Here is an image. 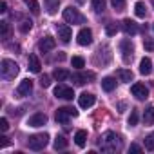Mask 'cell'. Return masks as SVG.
<instances>
[{"label":"cell","instance_id":"obj_14","mask_svg":"<svg viewBox=\"0 0 154 154\" xmlns=\"http://www.w3.org/2000/svg\"><path fill=\"white\" fill-rule=\"evenodd\" d=\"M71 76H72V82L76 85H84V84H87V80H93L94 78L93 72H74Z\"/></svg>","mask_w":154,"mask_h":154},{"label":"cell","instance_id":"obj_2","mask_svg":"<svg viewBox=\"0 0 154 154\" xmlns=\"http://www.w3.org/2000/svg\"><path fill=\"white\" fill-rule=\"evenodd\" d=\"M18 63L17 62H13V60H9V58H4L2 60V63H0V72H2V76L6 80H13L15 76L18 74Z\"/></svg>","mask_w":154,"mask_h":154},{"label":"cell","instance_id":"obj_30","mask_svg":"<svg viewBox=\"0 0 154 154\" xmlns=\"http://www.w3.org/2000/svg\"><path fill=\"white\" fill-rule=\"evenodd\" d=\"M18 27H20V31H22V33H29V31H31V27H33V22H31V20H27V18H24V20L20 22V26H18Z\"/></svg>","mask_w":154,"mask_h":154},{"label":"cell","instance_id":"obj_9","mask_svg":"<svg viewBox=\"0 0 154 154\" xmlns=\"http://www.w3.org/2000/svg\"><path fill=\"white\" fill-rule=\"evenodd\" d=\"M76 40H78L80 45H91V44H93V31L87 29V27L80 29V33H78V36H76Z\"/></svg>","mask_w":154,"mask_h":154},{"label":"cell","instance_id":"obj_41","mask_svg":"<svg viewBox=\"0 0 154 154\" xmlns=\"http://www.w3.org/2000/svg\"><path fill=\"white\" fill-rule=\"evenodd\" d=\"M0 11H2V13H6V11H8V4H6V2L0 4Z\"/></svg>","mask_w":154,"mask_h":154},{"label":"cell","instance_id":"obj_7","mask_svg":"<svg viewBox=\"0 0 154 154\" xmlns=\"http://www.w3.org/2000/svg\"><path fill=\"white\" fill-rule=\"evenodd\" d=\"M56 33H58V38L63 44H67L71 40V36H72V31H71V27L67 24H56Z\"/></svg>","mask_w":154,"mask_h":154},{"label":"cell","instance_id":"obj_18","mask_svg":"<svg viewBox=\"0 0 154 154\" xmlns=\"http://www.w3.org/2000/svg\"><path fill=\"white\" fill-rule=\"evenodd\" d=\"M114 87H116V80L112 78V76H105V78L102 80V89H103L105 93L114 91Z\"/></svg>","mask_w":154,"mask_h":154},{"label":"cell","instance_id":"obj_22","mask_svg":"<svg viewBox=\"0 0 154 154\" xmlns=\"http://www.w3.org/2000/svg\"><path fill=\"white\" fill-rule=\"evenodd\" d=\"M24 4L29 8V11H31L33 15H38V13H40V4L36 2V0H24Z\"/></svg>","mask_w":154,"mask_h":154},{"label":"cell","instance_id":"obj_23","mask_svg":"<svg viewBox=\"0 0 154 154\" xmlns=\"http://www.w3.org/2000/svg\"><path fill=\"white\" fill-rule=\"evenodd\" d=\"M143 122H145V125H152L154 123V107H149L143 112Z\"/></svg>","mask_w":154,"mask_h":154},{"label":"cell","instance_id":"obj_26","mask_svg":"<svg viewBox=\"0 0 154 154\" xmlns=\"http://www.w3.org/2000/svg\"><path fill=\"white\" fill-rule=\"evenodd\" d=\"M67 145H69V141L63 136H56V140H54V149L56 150H63V149H67Z\"/></svg>","mask_w":154,"mask_h":154},{"label":"cell","instance_id":"obj_15","mask_svg":"<svg viewBox=\"0 0 154 154\" xmlns=\"http://www.w3.org/2000/svg\"><path fill=\"white\" fill-rule=\"evenodd\" d=\"M33 91V82L27 78V80H22L20 85L17 87V94L18 96H29V93Z\"/></svg>","mask_w":154,"mask_h":154},{"label":"cell","instance_id":"obj_31","mask_svg":"<svg viewBox=\"0 0 154 154\" xmlns=\"http://www.w3.org/2000/svg\"><path fill=\"white\" fill-rule=\"evenodd\" d=\"M105 33H107L109 36H114V35L118 33V26H116L114 22H109V24L105 26Z\"/></svg>","mask_w":154,"mask_h":154},{"label":"cell","instance_id":"obj_10","mask_svg":"<svg viewBox=\"0 0 154 154\" xmlns=\"http://www.w3.org/2000/svg\"><path fill=\"white\" fill-rule=\"evenodd\" d=\"M47 123V116L44 114V112H35L33 116H29V120H27V125L29 127H42V125H45Z\"/></svg>","mask_w":154,"mask_h":154},{"label":"cell","instance_id":"obj_19","mask_svg":"<svg viewBox=\"0 0 154 154\" xmlns=\"http://www.w3.org/2000/svg\"><path fill=\"white\" fill-rule=\"evenodd\" d=\"M53 76H54V80H58V82H65L69 76H71V72L65 71V69H62V67H56L53 71Z\"/></svg>","mask_w":154,"mask_h":154},{"label":"cell","instance_id":"obj_38","mask_svg":"<svg viewBox=\"0 0 154 154\" xmlns=\"http://www.w3.org/2000/svg\"><path fill=\"white\" fill-rule=\"evenodd\" d=\"M8 129H9V123H8V120H6V118H2V120H0V131L6 132Z\"/></svg>","mask_w":154,"mask_h":154},{"label":"cell","instance_id":"obj_1","mask_svg":"<svg viewBox=\"0 0 154 154\" xmlns=\"http://www.w3.org/2000/svg\"><path fill=\"white\" fill-rule=\"evenodd\" d=\"M120 147H122L120 138L114 132H111V131L105 132L103 138H100V149H102V152H116V150H120Z\"/></svg>","mask_w":154,"mask_h":154},{"label":"cell","instance_id":"obj_3","mask_svg":"<svg viewBox=\"0 0 154 154\" xmlns=\"http://www.w3.org/2000/svg\"><path fill=\"white\" fill-rule=\"evenodd\" d=\"M47 143H49V136L47 134H33L27 140V147L31 150H42V149L47 147Z\"/></svg>","mask_w":154,"mask_h":154},{"label":"cell","instance_id":"obj_16","mask_svg":"<svg viewBox=\"0 0 154 154\" xmlns=\"http://www.w3.org/2000/svg\"><path fill=\"white\" fill-rule=\"evenodd\" d=\"M122 27H123L125 35H136V33H138V26H136V22L131 20V18H125V20L122 22Z\"/></svg>","mask_w":154,"mask_h":154},{"label":"cell","instance_id":"obj_27","mask_svg":"<svg viewBox=\"0 0 154 154\" xmlns=\"http://www.w3.org/2000/svg\"><path fill=\"white\" fill-rule=\"evenodd\" d=\"M71 63H72V67H74V69H78V71H82V69L85 67V60H84L82 56H72Z\"/></svg>","mask_w":154,"mask_h":154},{"label":"cell","instance_id":"obj_39","mask_svg":"<svg viewBox=\"0 0 154 154\" xmlns=\"http://www.w3.org/2000/svg\"><path fill=\"white\" fill-rule=\"evenodd\" d=\"M8 145H9V138L0 136V147H8Z\"/></svg>","mask_w":154,"mask_h":154},{"label":"cell","instance_id":"obj_4","mask_svg":"<svg viewBox=\"0 0 154 154\" xmlns=\"http://www.w3.org/2000/svg\"><path fill=\"white\" fill-rule=\"evenodd\" d=\"M63 20L67 24H84L85 22V17L78 11V9H74V8H65L63 9Z\"/></svg>","mask_w":154,"mask_h":154},{"label":"cell","instance_id":"obj_8","mask_svg":"<svg viewBox=\"0 0 154 154\" xmlns=\"http://www.w3.org/2000/svg\"><path fill=\"white\" fill-rule=\"evenodd\" d=\"M54 96L56 98H63V100H72V96H74V91L71 89V87H65V85H56L54 87Z\"/></svg>","mask_w":154,"mask_h":154},{"label":"cell","instance_id":"obj_24","mask_svg":"<svg viewBox=\"0 0 154 154\" xmlns=\"http://www.w3.org/2000/svg\"><path fill=\"white\" fill-rule=\"evenodd\" d=\"M116 74H118V78H120L122 82H132V72L127 71V69H120Z\"/></svg>","mask_w":154,"mask_h":154},{"label":"cell","instance_id":"obj_32","mask_svg":"<svg viewBox=\"0 0 154 154\" xmlns=\"http://www.w3.org/2000/svg\"><path fill=\"white\" fill-rule=\"evenodd\" d=\"M125 2L127 0H111V4H112V8L116 11H123L125 9Z\"/></svg>","mask_w":154,"mask_h":154},{"label":"cell","instance_id":"obj_25","mask_svg":"<svg viewBox=\"0 0 154 154\" xmlns=\"http://www.w3.org/2000/svg\"><path fill=\"white\" fill-rule=\"evenodd\" d=\"M58 4H60V0H45L47 13H49V15H54V13H56V9H58Z\"/></svg>","mask_w":154,"mask_h":154},{"label":"cell","instance_id":"obj_34","mask_svg":"<svg viewBox=\"0 0 154 154\" xmlns=\"http://www.w3.org/2000/svg\"><path fill=\"white\" fill-rule=\"evenodd\" d=\"M145 149L147 150H154V132L145 138Z\"/></svg>","mask_w":154,"mask_h":154},{"label":"cell","instance_id":"obj_33","mask_svg":"<svg viewBox=\"0 0 154 154\" xmlns=\"http://www.w3.org/2000/svg\"><path fill=\"white\" fill-rule=\"evenodd\" d=\"M0 35H2V38L9 36V24L8 22H0Z\"/></svg>","mask_w":154,"mask_h":154},{"label":"cell","instance_id":"obj_29","mask_svg":"<svg viewBox=\"0 0 154 154\" xmlns=\"http://www.w3.org/2000/svg\"><path fill=\"white\" fill-rule=\"evenodd\" d=\"M93 9L96 13H103V9H105V0H93Z\"/></svg>","mask_w":154,"mask_h":154},{"label":"cell","instance_id":"obj_21","mask_svg":"<svg viewBox=\"0 0 154 154\" xmlns=\"http://www.w3.org/2000/svg\"><path fill=\"white\" fill-rule=\"evenodd\" d=\"M140 72L141 74H150L152 72V62H150V58H141V62H140Z\"/></svg>","mask_w":154,"mask_h":154},{"label":"cell","instance_id":"obj_28","mask_svg":"<svg viewBox=\"0 0 154 154\" xmlns=\"http://www.w3.org/2000/svg\"><path fill=\"white\" fill-rule=\"evenodd\" d=\"M134 13H136L138 18H145V13H147L145 4H143V2H136V6H134Z\"/></svg>","mask_w":154,"mask_h":154},{"label":"cell","instance_id":"obj_11","mask_svg":"<svg viewBox=\"0 0 154 154\" xmlns=\"http://www.w3.org/2000/svg\"><path fill=\"white\" fill-rule=\"evenodd\" d=\"M54 45H56V42H54L53 36H44V38L38 42V49H40V53H49V51L54 49Z\"/></svg>","mask_w":154,"mask_h":154},{"label":"cell","instance_id":"obj_42","mask_svg":"<svg viewBox=\"0 0 154 154\" xmlns=\"http://www.w3.org/2000/svg\"><path fill=\"white\" fill-rule=\"evenodd\" d=\"M78 2H80V4H82V2H84V0H78Z\"/></svg>","mask_w":154,"mask_h":154},{"label":"cell","instance_id":"obj_12","mask_svg":"<svg viewBox=\"0 0 154 154\" xmlns=\"http://www.w3.org/2000/svg\"><path fill=\"white\" fill-rule=\"evenodd\" d=\"M131 93H132V96H136L138 100H145V98L149 96V89H147L143 84H132Z\"/></svg>","mask_w":154,"mask_h":154},{"label":"cell","instance_id":"obj_37","mask_svg":"<svg viewBox=\"0 0 154 154\" xmlns=\"http://www.w3.org/2000/svg\"><path fill=\"white\" fill-rule=\"evenodd\" d=\"M40 85H42L44 89L51 85V80H49V76H47V74H44V76H42V78H40Z\"/></svg>","mask_w":154,"mask_h":154},{"label":"cell","instance_id":"obj_13","mask_svg":"<svg viewBox=\"0 0 154 154\" xmlns=\"http://www.w3.org/2000/svg\"><path fill=\"white\" fill-rule=\"evenodd\" d=\"M94 102H96V96L91 94V93H84V94H80V98H78V105H80L82 109H89V107H93Z\"/></svg>","mask_w":154,"mask_h":154},{"label":"cell","instance_id":"obj_35","mask_svg":"<svg viewBox=\"0 0 154 154\" xmlns=\"http://www.w3.org/2000/svg\"><path fill=\"white\" fill-rule=\"evenodd\" d=\"M138 123V111L136 109H132V112H131V116H129V125L131 127H134Z\"/></svg>","mask_w":154,"mask_h":154},{"label":"cell","instance_id":"obj_43","mask_svg":"<svg viewBox=\"0 0 154 154\" xmlns=\"http://www.w3.org/2000/svg\"><path fill=\"white\" fill-rule=\"evenodd\" d=\"M152 6H154V0H152Z\"/></svg>","mask_w":154,"mask_h":154},{"label":"cell","instance_id":"obj_20","mask_svg":"<svg viewBox=\"0 0 154 154\" xmlns=\"http://www.w3.org/2000/svg\"><path fill=\"white\" fill-rule=\"evenodd\" d=\"M85 141H87V131H84V129L76 131V134H74V143L78 145V147H84Z\"/></svg>","mask_w":154,"mask_h":154},{"label":"cell","instance_id":"obj_5","mask_svg":"<svg viewBox=\"0 0 154 154\" xmlns=\"http://www.w3.org/2000/svg\"><path fill=\"white\" fill-rule=\"evenodd\" d=\"M71 116H72V118L78 116V111L72 109V107H60V109L56 111V122H58V123H67Z\"/></svg>","mask_w":154,"mask_h":154},{"label":"cell","instance_id":"obj_6","mask_svg":"<svg viewBox=\"0 0 154 154\" xmlns=\"http://www.w3.org/2000/svg\"><path fill=\"white\" fill-rule=\"evenodd\" d=\"M120 51H122V58L125 63H129L132 60V53H134V45L131 44V40H122L120 42Z\"/></svg>","mask_w":154,"mask_h":154},{"label":"cell","instance_id":"obj_17","mask_svg":"<svg viewBox=\"0 0 154 154\" xmlns=\"http://www.w3.org/2000/svg\"><path fill=\"white\" fill-rule=\"evenodd\" d=\"M27 65H29V71L31 72H40V69H42V63H40V60H38L36 54H29Z\"/></svg>","mask_w":154,"mask_h":154},{"label":"cell","instance_id":"obj_40","mask_svg":"<svg viewBox=\"0 0 154 154\" xmlns=\"http://www.w3.org/2000/svg\"><path fill=\"white\" fill-rule=\"evenodd\" d=\"M129 152H141V147L136 145V143H132V145L129 147Z\"/></svg>","mask_w":154,"mask_h":154},{"label":"cell","instance_id":"obj_36","mask_svg":"<svg viewBox=\"0 0 154 154\" xmlns=\"http://www.w3.org/2000/svg\"><path fill=\"white\" fill-rule=\"evenodd\" d=\"M143 47H145L149 53H152V51H154V42H152V38H145V40H143Z\"/></svg>","mask_w":154,"mask_h":154}]
</instances>
